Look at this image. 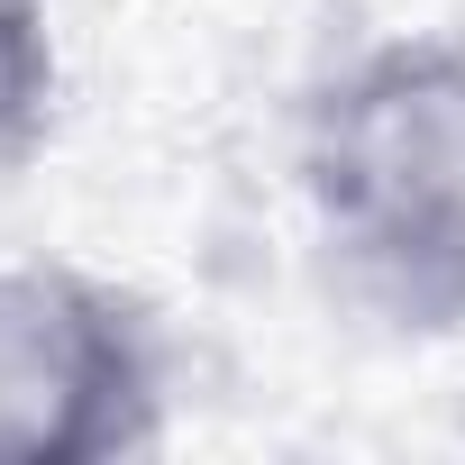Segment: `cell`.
Instances as JSON below:
<instances>
[{"instance_id":"7a4b0ae2","label":"cell","mask_w":465,"mask_h":465,"mask_svg":"<svg viewBox=\"0 0 465 465\" xmlns=\"http://www.w3.org/2000/svg\"><path fill=\"white\" fill-rule=\"evenodd\" d=\"M173 338L146 292L64 265H0V465H119L164 447Z\"/></svg>"},{"instance_id":"3957f363","label":"cell","mask_w":465,"mask_h":465,"mask_svg":"<svg viewBox=\"0 0 465 465\" xmlns=\"http://www.w3.org/2000/svg\"><path fill=\"white\" fill-rule=\"evenodd\" d=\"M64 101V46L46 0H0V164H28L55 137Z\"/></svg>"},{"instance_id":"6da1fadb","label":"cell","mask_w":465,"mask_h":465,"mask_svg":"<svg viewBox=\"0 0 465 465\" xmlns=\"http://www.w3.org/2000/svg\"><path fill=\"white\" fill-rule=\"evenodd\" d=\"M292 183L329 292L392 338L465 329V28H392L338 55L292 128Z\"/></svg>"}]
</instances>
